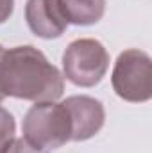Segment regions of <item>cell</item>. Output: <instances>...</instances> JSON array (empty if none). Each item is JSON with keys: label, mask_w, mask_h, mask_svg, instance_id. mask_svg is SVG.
<instances>
[{"label": "cell", "mask_w": 152, "mask_h": 153, "mask_svg": "<svg viewBox=\"0 0 152 153\" xmlns=\"http://www.w3.org/2000/svg\"><path fill=\"white\" fill-rule=\"evenodd\" d=\"M0 82L5 96L34 103L56 102L65 91V76L61 71L48 62L41 50L31 45L5 50Z\"/></svg>", "instance_id": "obj_1"}, {"label": "cell", "mask_w": 152, "mask_h": 153, "mask_svg": "<svg viewBox=\"0 0 152 153\" xmlns=\"http://www.w3.org/2000/svg\"><path fill=\"white\" fill-rule=\"evenodd\" d=\"M22 130L23 139L41 150H57L72 141V119L63 102L32 105L23 117Z\"/></svg>", "instance_id": "obj_2"}, {"label": "cell", "mask_w": 152, "mask_h": 153, "mask_svg": "<svg viewBox=\"0 0 152 153\" xmlns=\"http://www.w3.org/2000/svg\"><path fill=\"white\" fill-rule=\"evenodd\" d=\"M108 68L109 53L99 39H75L63 53V75L79 87L97 85L106 76Z\"/></svg>", "instance_id": "obj_3"}, {"label": "cell", "mask_w": 152, "mask_h": 153, "mask_svg": "<svg viewBox=\"0 0 152 153\" xmlns=\"http://www.w3.org/2000/svg\"><path fill=\"white\" fill-rule=\"evenodd\" d=\"M114 93L132 103H143L152 98V62L149 53L138 48L123 50L111 75Z\"/></svg>", "instance_id": "obj_4"}, {"label": "cell", "mask_w": 152, "mask_h": 153, "mask_svg": "<svg viewBox=\"0 0 152 153\" xmlns=\"http://www.w3.org/2000/svg\"><path fill=\"white\" fill-rule=\"evenodd\" d=\"M63 103L66 105L72 119V141H88L102 130L106 121V111L97 98L77 94L66 98Z\"/></svg>", "instance_id": "obj_5"}, {"label": "cell", "mask_w": 152, "mask_h": 153, "mask_svg": "<svg viewBox=\"0 0 152 153\" xmlns=\"http://www.w3.org/2000/svg\"><path fill=\"white\" fill-rule=\"evenodd\" d=\"M25 20L32 34L43 39L59 38L68 27L57 0H27Z\"/></svg>", "instance_id": "obj_6"}, {"label": "cell", "mask_w": 152, "mask_h": 153, "mask_svg": "<svg viewBox=\"0 0 152 153\" xmlns=\"http://www.w3.org/2000/svg\"><path fill=\"white\" fill-rule=\"evenodd\" d=\"M59 7L72 25H95L106 13V0H57Z\"/></svg>", "instance_id": "obj_7"}, {"label": "cell", "mask_w": 152, "mask_h": 153, "mask_svg": "<svg viewBox=\"0 0 152 153\" xmlns=\"http://www.w3.org/2000/svg\"><path fill=\"white\" fill-rule=\"evenodd\" d=\"M14 132H16V123L13 114L0 107V153H4L5 148L11 144V141L14 139Z\"/></svg>", "instance_id": "obj_8"}, {"label": "cell", "mask_w": 152, "mask_h": 153, "mask_svg": "<svg viewBox=\"0 0 152 153\" xmlns=\"http://www.w3.org/2000/svg\"><path fill=\"white\" fill-rule=\"evenodd\" d=\"M4 153H47V150H41V148H36V146L29 144L22 137V139H13Z\"/></svg>", "instance_id": "obj_9"}, {"label": "cell", "mask_w": 152, "mask_h": 153, "mask_svg": "<svg viewBox=\"0 0 152 153\" xmlns=\"http://www.w3.org/2000/svg\"><path fill=\"white\" fill-rule=\"evenodd\" d=\"M14 11V0H0V25L5 23Z\"/></svg>", "instance_id": "obj_10"}, {"label": "cell", "mask_w": 152, "mask_h": 153, "mask_svg": "<svg viewBox=\"0 0 152 153\" xmlns=\"http://www.w3.org/2000/svg\"><path fill=\"white\" fill-rule=\"evenodd\" d=\"M4 53H5V48L0 45V68H2V59H4ZM4 98H5V94H4V91H2V82H0V103L4 102Z\"/></svg>", "instance_id": "obj_11"}]
</instances>
